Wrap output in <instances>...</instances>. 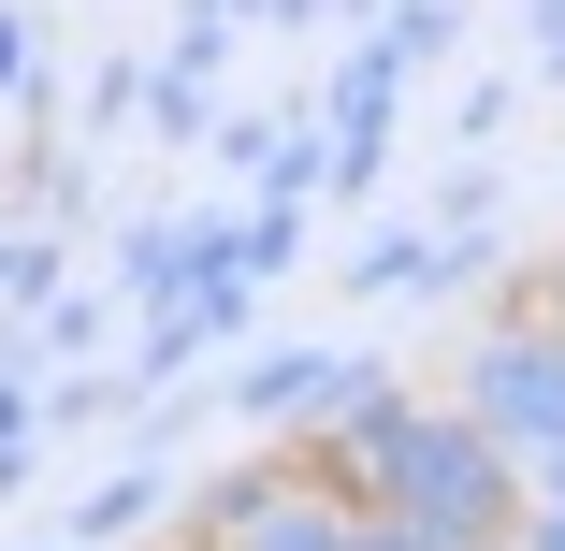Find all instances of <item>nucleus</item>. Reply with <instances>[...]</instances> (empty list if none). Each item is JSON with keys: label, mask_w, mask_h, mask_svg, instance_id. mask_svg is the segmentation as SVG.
I'll use <instances>...</instances> for the list:
<instances>
[{"label": "nucleus", "mask_w": 565, "mask_h": 551, "mask_svg": "<svg viewBox=\"0 0 565 551\" xmlns=\"http://www.w3.org/2000/svg\"><path fill=\"white\" fill-rule=\"evenodd\" d=\"M363 508L406 522L420 551H508L522 537V451L493 421H465V406H406L392 451L363 465Z\"/></svg>", "instance_id": "f257e3e1"}, {"label": "nucleus", "mask_w": 565, "mask_h": 551, "mask_svg": "<svg viewBox=\"0 0 565 551\" xmlns=\"http://www.w3.org/2000/svg\"><path fill=\"white\" fill-rule=\"evenodd\" d=\"M449 406H465V421H493L508 451H551V435H565V319L493 305L479 335H465V378H449Z\"/></svg>", "instance_id": "f03ea898"}, {"label": "nucleus", "mask_w": 565, "mask_h": 551, "mask_svg": "<svg viewBox=\"0 0 565 551\" xmlns=\"http://www.w3.org/2000/svg\"><path fill=\"white\" fill-rule=\"evenodd\" d=\"M392 117H406V59L363 30L349 59H333V87H319V131H333V189H377V160H392Z\"/></svg>", "instance_id": "7ed1b4c3"}, {"label": "nucleus", "mask_w": 565, "mask_h": 551, "mask_svg": "<svg viewBox=\"0 0 565 551\" xmlns=\"http://www.w3.org/2000/svg\"><path fill=\"white\" fill-rule=\"evenodd\" d=\"M333 378H349V349H262V363L233 378V421H247V435H305V421L333 406Z\"/></svg>", "instance_id": "20e7f679"}, {"label": "nucleus", "mask_w": 565, "mask_h": 551, "mask_svg": "<svg viewBox=\"0 0 565 551\" xmlns=\"http://www.w3.org/2000/svg\"><path fill=\"white\" fill-rule=\"evenodd\" d=\"M217 335H233V319H217L203 290H174V305H146V335L117 349V406H146V392H174V378H189V363H203Z\"/></svg>", "instance_id": "39448f33"}, {"label": "nucleus", "mask_w": 565, "mask_h": 551, "mask_svg": "<svg viewBox=\"0 0 565 551\" xmlns=\"http://www.w3.org/2000/svg\"><path fill=\"white\" fill-rule=\"evenodd\" d=\"M160 508H174V435H146V451H131L117 479H102V494L73 508V537H87V551H102V537H146Z\"/></svg>", "instance_id": "423d86ee"}, {"label": "nucleus", "mask_w": 565, "mask_h": 551, "mask_svg": "<svg viewBox=\"0 0 565 551\" xmlns=\"http://www.w3.org/2000/svg\"><path fill=\"white\" fill-rule=\"evenodd\" d=\"M203 290V218H146V233H117V305H174Z\"/></svg>", "instance_id": "0eeeda50"}, {"label": "nucleus", "mask_w": 565, "mask_h": 551, "mask_svg": "<svg viewBox=\"0 0 565 551\" xmlns=\"http://www.w3.org/2000/svg\"><path fill=\"white\" fill-rule=\"evenodd\" d=\"M102 319H117V305H102V290H44L15 349H30V363H73V349H102Z\"/></svg>", "instance_id": "6e6552de"}, {"label": "nucleus", "mask_w": 565, "mask_h": 551, "mask_svg": "<svg viewBox=\"0 0 565 551\" xmlns=\"http://www.w3.org/2000/svg\"><path fill=\"white\" fill-rule=\"evenodd\" d=\"M420 276H435V233H363V247H349V290H363V305H377V290H420Z\"/></svg>", "instance_id": "1a4fd4ad"}, {"label": "nucleus", "mask_w": 565, "mask_h": 551, "mask_svg": "<svg viewBox=\"0 0 565 551\" xmlns=\"http://www.w3.org/2000/svg\"><path fill=\"white\" fill-rule=\"evenodd\" d=\"M0 102H58V73H44V30H30V0H0Z\"/></svg>", "instance_id": "9d476101"}, {"label": "nucleus", "mask_w": 565, "mask_h": 551, "mask_svg": "<svg viewBox=\"0 0 565 551\" xmlns=\"http://www.w3.org/2000/svg\"><path fill=\"white\" fill-rule=\"evenodd\" d=\"M44 290H58V233H30V218H15V233H0V305L30 319Z\"/></svg>", "instance_id": "9b49d317"}, {"label": "nucleus", "mask_w": 565, "mask_h": 551, "mask_svg": "<svg viewBox=\"0 0 565 551\" xmlns=\"http://www.w3.org/2000/svg\"><path fill=\"white\" fill-rule=\"evenodd\" d=\"M131 102H146V59H102L87 73V131H131Z\"/></svg>", "instance_id": "f8f14e48"}, {"label": "nucleus", "mask_w": 565, "mask_h": 551, "mask_svg": "<svg viewBox=\"0 0 565 551\" xmlns=\"http://www.w3.org/2000/svg\"><path fill=\"white\" fill-rule=\"evenodd\" d=\"M217 160H233V174L262 189V160H276V117H217Z\"/></svg>", "instance_id": "ddd939ff"}, {"label": "nucleus", "mask_w": 565, "mask_h": 551, "mask_svg": "<svg viewBox=\"0 0 565 551\" xmlns=\"http://www.w3.org/2000/svg\"><path fill=\"white\" fill-rule=\"evenodd\" d=\"M508 551H565V494H522V537Z\"/></svg>", "instance_id": "4468645a"}, {"label": "nucleus", "mask_w": 565, "mask_h": 551, "mask_svg": "<svg viewBox=\"0 0 565 551\" xmlns=\"http://www.w3.org/2000/svg\"><path fill=\"white\" fill-rule=\"evenodd\" d=\"M508 305H536V319H565V247H551V262H536V276H522Z\"/></svg>", "instance_id": "2eb2a0df"}, {"label": "nucleus", "mask_w": 565, "mask_h": 551, "mask_svg": "<svg viewBox=\"0 0 565 551\" xmlns=\"http://www.w3.org/2000/svg\"><path fill=\"white\" fill-rule=\"evenodd\" d=\"M319 15H349V0H262V30H319Z\"/></svg>", "instance_id": "dca6fc26"}, {"label": "nucleus", "mask_w": 565, "mask_h": 551, "mask_svg": "<svg viewBox=\"0 0 565 551\" xmlns=\"http://www.w3.org/2000/svg\"><path fill=\"white\" fill-rule=\"evenodd\" d=\"M522 494H565V435H551V451H522Z\"/></svg>", "instance_id": "f3484780"}, {"label": "nucleus", "mask_w": 565, "mask_h": 551, "mask_svg": "<svg viewBox=\"0 0 565 551\" xmlns=\"http://www.w3.org/2000/svg\"><path fill=\"white\" fill-rule=\"evenodd\" d=\"M15 435H30V378H0V451H15Z\"/></svg>", "instance_id": "a211bd4d"}, {"label": "nucleus", "mask_w": 565, "mask_h": 551, "mask_svg": "<svg viewBox=\"0 0 565 551\" xmlns=\"http://www.w3.org/2000/svg\"><path fill=\"white\" fill-rule=\"evenodd\" d=\"M349 551H420V537H406V522H377V508H363V537H349Z\"/></svg>", "instance_id": "6ab92c4d"}, {"label": "nucleus", "mask_w": 565, "mask_h": 551, "mask_svg": "<svg viewBox=\"0 0 565 551\" xmlns=\"http://www.w3.org/2000/svg\"><path fill=\"white\" fill-rule=\"evenodd\" d=\"M349 15H377V0H349Z\"/></svg>", "instance_id": "aec40b11"}, {"label": "nucleus", "mask_w": 565, "mask_h": 551, "mask_svg": "<svg viewBox=\"0 0 565 551\" xmlns=\"http://www.w3.org/2000/svg\"><path fill=\"white\" fill-rule=\"evenodd\" d=\"M30 551H58V537H30Z\"/></svg>", "instance_id": "412c9836"}, {"label": "nucleus", "mask_w": 565, "mask_h": 551, "mask_svg": "<svg viewBox=\"0 0 565 551\" xmlns=\"http://www.w3.org/2000/svg\"><path fill=\"white\" fill-rule=\"evenodd\" d=\"M189 551H217V537H189Z\"/></svg>", "instance_id": "4be33fe9"}]
</instances>
